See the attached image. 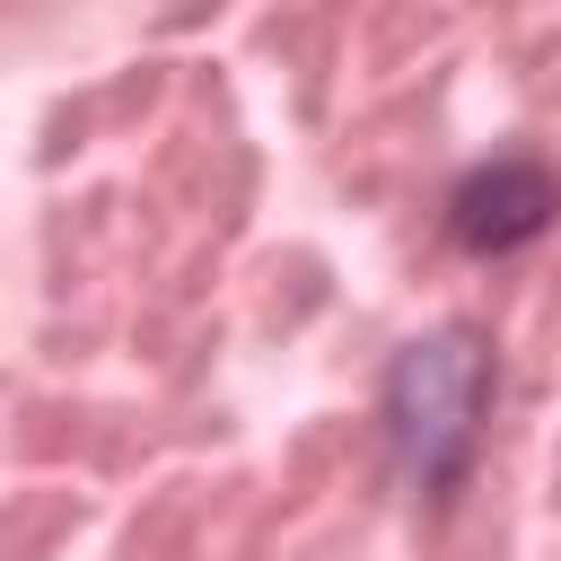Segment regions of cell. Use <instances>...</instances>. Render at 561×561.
Masks as SVG:
<instances>
[{
    "mask_svg": "<svg viewBox=\"0 0 561 561\" xmlns=\"http://www.w3.org/2000/svg\"><path fill=\"white\" fill-rule=\"evenodd\" d=\"M491 394H500V351L482 324H430L412 333L394 359H386V386H377V421H386V447H394V473L412 491H456L482 456V421H491Z\"/></svg>",
    "mask_w": 561,
    "mask_h": 561,
    "instance_id": "6da1fadb",
    "label": "cell"
},
{
    "mask_svg": "<svg viewBox=\"0 0 561 561\" xmlns=\"http://www.w3.org/2000/svg\"><path fill=\"white\" fill-rule=\"evenodd\" d=\"M552 219H561V175H552L543 158H517V149L465 167L456 193H447V237H456L465 254H517V245H535Z\"/></svg>",
    "mask_w": 561,
    "mask_h": 561,
    "instance_id": "7a4b0ae2",
    "label": "cell"
}]
</instances>
